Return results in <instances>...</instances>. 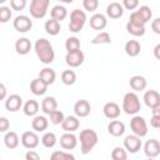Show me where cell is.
Segmentation results:
<instances>
[{
    "label": "cell",
    "instance_id": "cell-40",
    "mask_svg": "<svg viewBox=\"0 0 160 160\" xmlns=\"http://www.w3.org/2000/svg\"><path fill=\"white\" fill-rule=\"evenodd\" d=\"M49 118H50V122L54 124V125H61L62 121L65 120V115H64V112L60 111V110L52 111V112L49 115Z\"/></svg>",
    "mask_w": 160,
    "mask_h": 160
},
{
    "label": "cell",
    "instance_id": "cell-35",
    "mask_svg": "<svg viewBox=\"0 0 160 160\" xmlns=\"http://www.w3.org/2000/svg\"><path fill=\"white\" fill-rule=\"evenodd\" d=\"M126 30L130 35L132 36H142L145 34V26H141V25H136V24H132L130 21H128L126 24Z\"/></svg>",
    "mask_w": 160,
    "mask_h": 160
},
{
    "label": "cell",
    "instance_id": "cell-20",
    "mask_svg": "<svg viewBox=\"0 0 160 160\" xmlns=\"http://www.w3.org/2000/svg\"><path fill=\"white\" fill-rule=\"evenodd\" d=\"M144 102L148 108L152 109L160 104V94L156 90H148L144 94Z\"/></svg>",
    "mask_w": 160,
    "mask_h": 160
},
{
    "label": "cell",
    "instance_id": "cell-37",
    "mask_svg": "<svg viewBox=\"0 0 160 160\" xmlns=\"http://www.w3.org/2000/svg\"><path fill=\"white\" fill-rule=\"evenodd\" d=\"M61 81L65 85H74L76 81V74L74 70H64L61 72Z\"/></svg>",
    "mask_w": 160,
    "mask_h": 160
},
{
    "label": "cell",
    "instance_id": "cell-28",
    "mask_svg": "<svg viewBox=\"0 0 160 160\" xmlns=\"http://www.w3.org/2000/svg\"><path fill=\"white\" fill-rule=\"evenodd\" d=\"M39 78H40L46 85H51V84H54L55 80H56V72H55V70H52L51 68H44L42 70H40Z\"/></svg>",
    "mask_w": 160,
    "mask_h": 160
},
{
    "label": "cell",
    "instance_id": "cell-42",
    "mask_svg": "<svg viewBox=\"0 0 160 160\" xmlns=\"http://www.w3.org/2000/svg\"><path fill=\"white\" fill-rule=\"evenodd\" d=\"M82 6L88 11H95L98 9V6H99V1L98 0H84L82 1Z\"/></svg>",
    "mask_w": 160,
    "mask_h": 160
},
{
    "label": "cell",
    "instance_id": "cell-32",
    "mask_svg": "<svg viewBox=\"0 0 160 160\" xmlns=\"http://www.w3.org/2000/svg\"><path fill=\"white\" fill-rule=\"evenodd\" d=\"M50 15H51V19L54 20H58L59 22L61 20H64L66 16H68V10L65 6L62 5H55L51 10H50Z\"/></svg>",
    "mask_w": 160,
    "mask_h": 160
},
{
    "label": "cell",
    "instance_id": "cell-4",
    "mask_svg": "<svg viewBox=\"0 0 160 160\" xmlns=\"http://www.w3.org/2000/svg\"><path fill=\"white\" fill-rule=\"evenodd\" d=\"M151 16H152L151 9L148 5H142L138 10H135V11H132L130 14L129 21L132 22V24H136V25L145 26V24L151 20Z\"/></svg>",
    "mask_w": 160,
    "mask_h": 160
},
{
    "label": "cell",
    "instance_id": "cell-34",
    "mask_svg": "<svg viewBox=\"0 0 160 160\" xmlns=\"http://www.w3.org/2000/svg\"><path fill=\"white\" fill-rule=\"evenodd\" d=\"M65 49L68 52H74L80 50V40L76 36H69L65 41Z\"/></svg>",
    "mask_w": 160,
    "mask_h": 160
},
{
    "label": "cell",
    "instance_id": "cell-26",
    "mask_svg": "<svg viewBox=\"0 0 160 160\" xmlns=\"http://www.w3.org/2000/svg\"><path fill=\"white\" fill-rule=\"evenodd\" d=\"M130 88L134 90V91H142L145 90L146 85H148V81L144 76L141 75H134L130 78Z\"/></svg>",
    "mask_w": 160,
    "mask_h": 160
},
{
    "label": "cell",
    "instance_id": "cell-13",
    "mask_svg": "<svg viewBox=\"0 0 160 160\" xmlns=\"http://www.w3.org/2000/svg\"><path fill=\"white\" fill-rule=\"evenodd\" d=\"M91 111V106L88 100L80 99L74 104V112L78 118H86Z\"/></svg>",
    "mask_w": 160,
    "mask_h": 160
},
{
    "label": "cell",
    "instance_id": "cell-31",
    "mask_svg": "<svg viewBox=\"0 0 160 160\" xmlns=\"http://www.w3.org/2000/svg\"><path fill=\"white\" fill-rule=\"evenodd\" d=\"M22 110L26 116H36V114L39 111V102L34 99H30L24 104Z\"/></svg>",
    "mask_w": 160,
    "mask_h": 160
},
{
    "label": "cell",
    "instance_id": "cell-44",
    "mask_svg": "<svg viewBox=\"0 0 160 160\" xmlns=\"http://www.w3.org/2000/svg\"><path fill=\"white\" fill-rule=\"evenodd\" d=\"M121 4L124 6V9H128V10H135L139 6L138 0H124Z\"/></svg>",
    "mask_w": 160,
    "mask_h": 160
},
{
    "label": "cell",
    "instance_id": "cell-52",
    "mask_svg": "<svg viewBox=\"0 0 160 160\" xmlns=\"http://www.w3.org/2000/svg\"><path fill=\"white\" fill-rule=\"evenodd\" d=\"M145 160H155V159H152V158H148V159H145Z\"/></svg>",
    "mask_w": 160,
    "mask_h": 160
},
{
    "label": "cell",
    "instance_id": "cell-30",
    "mask_svg": "<svg viewBox=\"0 0 160 160\" xmlns=\"http://www.w3.org/2000/svg\"><path fill=\"white\" fill-rule=\"evenodd\" d=\"M44 28H45V31H46L49 35H51V36L58 35V34L60 32V30H61V25H60V22H59L58 20H54V19H49V20H46Z\"/></svg>",
    "mask_w": 160,
    "mask_h": 160
},
{
    "label": "cell",
    "instance_id": "cell-43",
    "mask_svg": "<svg viewBox=\"0 0 160 160\" xmlns=\"http://www.w3.org/2000/svg\"><path fill=\"white\" fill-rule=\"evenodd\" d=\"M10 6L12 10L20 11L26 6V0H11L10 1Z\"/></svg>",
    "mask_w": 160,
    "mask_h": 160
},
{
    "label": "cell",
    "instance_id": "cell-22",
    "mask_svg": "<svg viewBox=\"0 0 160 160\" xmlns=\"http://www.w3.org/2000/svg\"><path fill=\"white\" fill-rule=\"evenodd\" d=\"M48 86L49 85H46L40 78H36V79L31 80V82H30V90H31V92L34 95H38V96L44 95L48 91Z\"/></svg>",
    "mask_w": 160,
    "mask_h": 160
},
{
    "label": "cell",
    "instance_id": "cell-6",
    "mask_svg": "<svg viewBox=\"0 0 160 160\" xmlns=\"http://www.w3.org/2000/svg\"><path fill=\"white\" fill-rule=\"evenodd\" d=\"M49 5H50L49 0H32L29 8L30 15L35 19H42L48 12Z\"/></svg>",
    "mask_w": 160,
    "mask_h": 160
},
{
    "label": "cell",
    "instance_id": "cell-2",
    "mask_svg": "<svg viewBox=\"0 0 160 160\" xmlns=\"http://www.w3.org/2000/svg\"><path fill=\"white\" fill-rule=\"evenodd\" d=\"M79 140H80V145H81V154L86 155L89 154L94 148L95 145L98 144V134L95 130L92 129H84L80 131V135H79Z\"/></svg>",
    "mask_w": 160,
    "mask_h": 160
},
{
    "label": "cell",
    "instance_id": "cell-23",
    "mask_svg": "<svg viewBox=\"0 0 160 160\" xmlns=\"http://www.w3.org/2000/svg\"><path fill=\"white\" fill-rule=\"evenodd\" d=\"M41 110L44 114L50 115L52 111L58 110V101L54 96H46L41 101Z\"/></svg>",
    "mask_w": 160,
    "mask_h": 160
},
{
    "label": "cell",
    "instance_id": "cell-27",
    "mask_svg": "<svg viewBox=\"0 0 160 160\" xmlns=\"http://www.w3.org/2000/svg\"><path fill=\"white\" fill-rule=\"evenodd\" d=\"M20 141L21 140L19 139V135L15 131H8L4 135V144L8 149H16Z\"/></svg>",
    "mask_w": 160,
    "mask_h": 160
},
{
    "label": "cell",
    "instance_id": "cell-46",
    "mask_svg": "<svg viewBox=\"0 0 160 160\" xmlns=\"http://www.w3.org/2000/svg\"><path fill=\"white\" fill-rule=\"evenodd\" d=\"M25 160H40V155L34 150H28L25 154Z\"/></svg>",
    "mask_w": 160,
    "mask_h": 160
},
{
    "label": "cell",
    "instance_id": "cell-47",
    "mask_svg": "<svg viewBox=\"0 0 160 160\" xmlns=\"http://www.w3.org/2000/svg\"><path fill=\"white\" fill-rule=\"evenodd\" d=\"M151 30L155 34L160 35V18H156V19H154L151 21Z\"/></svg>",
    "mask_w": 160,
    "mask_h": 160
},
{
    "label": "cell",
    "instance_id": "cell-54",
    "mask_svg": "<svg viewBox=\"0 0 160 160\" xmlns=\"http://www.w3.org/2000/svg\"><path fill=\"white\" fill-rule=\"evenodd\" d=\"M128 160H129V159H128Z\"/></svg>",
    "mask_w": 160,
    "mask_h": 160
},
{
    "label": "cell",
    "instance_id": "cell-36",
    "mask_svg": "<svg viewBox=\"0 0 160 160\" xmlns=\"http://www.w3.org/2000/svg\"><path fill=\"white\" fill-rule=\"evenodd\" d=\"M91 44L98 45V44H111V36L108 31H100L92 40Z\"/></svg>",
    "mask_w": 160,
    "mask_h": 160
},
{
    "label": "cell",
    "instance_id": "cell-29",
    "mask_svg": "<svg viewBox=\"0 0 160 160\" xmlns=\"http://www.w3.org/2000/svg\"><path fill=\"white\" fill-rule=\"evenodd\" d=\"M141 50V45L138 40H129L125 44V52L130 56V58H135L140 54Z\"/></svg>",
    "mask_w": 160,
    "mask_h": 160
},
{
    "label": "cell",
    "instance_id": "cell-15",
    "mask_svg": "<svg viewBox=\"0 0 160 160\" xmlns=\"http://www.w3.org/2000/svg\"><path fill=\"white\" fill-rule=\"evenodd\" d=\"M144 152L148 158H156L160 155V142L156 139H150L144 145Z\"/></svg>",
    "mask_w": 160,
    "mask_h": 160
},
{
    "label": "cell",
    "instance_id": "cell-45",
    "mask_svg": "<svg viewBox=\"0 0 160 160\" xmlns=\"http://www.w3.org/2000/svg\"><path fill=\"white\" fill-rule=\"evenodd\" d=\"M9 126H10L9 120H8L5 116H1V118H0V131H1V132H8Z\"/></svg>",
    "mask_w": 160,
    "mask_h": 160
},
{
    "label": "cell",
    "instance_id": "cell-38",
    "mask_svg": "<svg viewBox=\"0 0 160 160\" xmlns=\"http://www.w3.org/2000/svg\"><path fill=\"white\" fill-rule=\"evenodd\" d=\"M50 160H75V156L70 152H66V151L55 150L50 155Z\"/></svg>",
    "mask_w": 160,
    "mask_h": 160
},
{
    "label": "cell",
    "instance_id": "cell-10",
    "mask_svg": "<svg viewBox=\"0 0 160 160\" xmlns=\"http://www.w3.org/2000/svg\"><path fill=\"white\" fill-rule=\"evenodd\" d=\"M124 148L128 152H131V154H135L140 150L141 148V140L139 136L131 134V135H128L125 136L124 139Z\"/></svg>",
    "mask_w": 160,
    "mask_h": 160
},
{
    "label": "cell",
    "instance_id": "cell-7",
    "mask_svg": "<svg viewBox=\"0 0 160 160\" xmlns=\"http://www.w3.org/2000/svg\"><path fill=\"white\" fill-rule=\"evenodd\" d=\"M130 128L132 130V134L139 136V138H144L148 134L146 120L140 115H134L132 116V119L130 120Z\"/></svg>",
    "mask_w": 160,
    "mask_h": 160
},
{
    "label": "cell",
    "instance_id": "cell-17",
    "mask_svg": "<svg viewBox=\"0 0 160 160\" xmlns=\"http://www.w3.org/2000/svg\"><path fill=\"white\" fill-rule=\"evenodd\" d=\"M108 25L106 16L101 12H96L90 18V28L94 30H104Z\"/></svg>",
    "mask_w": 160,
    "mask_h": 160
},
{
    "label": "cell",
    "instance_id": "cell-48",
    "mask_svg": "<svg viewBox=\"0 0 160 160\" xmlns=\"http://www.w3.org/2000/svg\"><path fill=\"white\" fill-rule=\"evenodd\" d=\"M150 125L155 129H160V116L152 115L151 119H150Z\"/></svg>",
    "mask_w": 160,
    "mask_h": 160
},
{
    "label": "cell",
    "instance_id": "cell-49",
    "mask_svg": "<svg viewBox=\"0 0 160 160\" xmlns=\"http://www.w3.org/2000/svg\"><path fill=\"white\" fill-rule=\"evenodd\" d=\"M0 99L1 100H5L6 99V86L5 84H0Z\"/></svg>",
    "mask_w": 160,
    "mask_h": 160
},
{
    "label": "cell",
    "instance_id": "cell-24",
    "mask_svg": "<svg viewBox=\"0 0 160 160\" xmlns=\"http://www.w3.org/2000/svg\"><path fill=\"white\" fill-rule=\"evenodd\" d=\"M31 126H32L34 131H36V132L45 131L48 129V126H49V120L44 115H36L31 120Z\"/></svg>",
    "mask_w": 160,
    "mask_h": 160
},
{
    "label": "cell",
    "instance_id": "cell-9",
    "mask_svg": "<svg viewBox=\"0 0 160 160\" xmlns=\"http://www.w3.org/2000/svg\"><path fill=\"white\" fill-rule=\"evenodd\" d=\"M20 140H21L22 146L25 149H29V150L35 149L39 145V141H40V139H39V136H38V134L35 131H25V132H22Z\"/></svg>",
    "mask_w": 160,
    "mask_h": 160
},
{
    "label": "cell",
    "instance_id": "cell-1",
    "mask_svg": "<svg viewBox=\"0 0 160 160\" xmlns=\"http://www.w3.org/2000/svg\"><path fill=\"white\" fill-rule=\"evenodd\" d=\"M35 52L39 58V60L42 64H51L55 59V51L52 49V45L50 44L49 40H46L45 38H40L35 41L34 45Z\"/></svg>",
    "mask_w": 160,
    "mask_h": 160
},
{
    "label": "cell",
    "instance_id": "cell-50",
    "mask_svg": "<svg viewBox=\"0 0 160 160\" xmlns=\"http://www.w3.org/2000/svg\"><path fill=\"white\" fill-rule=\"evenodd\" d=\"M154 56H155L158 60H160V42L156 44L155 48H154Z\"/></svg>",
    "mask_w": 160,
    "mask_h": 160
},
{
    "label": "cell",
    "instance_id": "cell-53",
    "mask_svg": "<svg viewBox=\"0 0 160 160\" xmlns=\"http://www.w3.org/2000/svg\"><path fill=\"white\" fill-rule=\"evenodd\" d=\"M159 131H160V129H159Z\"/></svg>",
    "mask_w": 160,
    "mask_h": 160
},
{
    "label": "cell",
    "instance_id": "cell-12",
    "mask_svg": "<svg viewBox=\"0 0 160 160\" xmlns=\"http://www.w3.org/2000/svg\"><path fill=\"white\" fill-rule=\"evenodd\" d=\"M21 106H22V98L18 94H11L5 100V108L8 111L15 112V111L20 110Z\"/></svg>",
    "mask_w": 160,
    "mask_h": 160
},
{
    "label": "cell",
    "instance_id": "cell-16",
    "mask_svg": "<svg viewBox=\"0 0 160 160\" xmlns=\"http://www.w3.org/2000/svg\"><path fill=\"white\" fill-rule=\"evenodd\" d=\"M78 145V138L74 132H65L60 136V146L65 150H72Z\"/></svg>",
    "mask_w": 160,
    "mask_h": 160
},
{
    "label": "cell",
    "instance_id": "cell-18",
    "mask_svg": "<svg viewBox=\"0 0 160 160\" xmlns=\"http://www.w3.org/2000/svg\"><path fill=\"white\" fill-rule=\"evenodd\" d=\"M79 126H80V121L78 116H74V115L65 116V120L61 124V128L65 132H74L79 129Z\"/></svg>",
    "mask_w": 160,
    "mask_h": 160
},
{
    "label": "cell",
    "instance_id": "cell-51",
    "mask_svg": "<svg viewBox=\"0 0 160 160\" xmlns=\"http://www.w3.org/2000/svg\"><path fill=\"white\" fill-rule=\"evenodd\" d=\"M151 112H152V115L160 116V104H159V105H156L155 108H152V109H151Z\"/></svg>",
    "mask_w": 160,
    "mask_h": 160
},
{
    "label": "cell",
    "instance_id": "cell-11",
    "mask_svg": "<svg viewBox=\"0 0 160 160\" xmlns=\"http://www.w3.org/2000/svg\"><path fill=\"white\" fill-rule=\"evenodd\" d=\"M85 60V55L81 50L74 51V52H66L65 55V62L70 68H79Z\"/></svg>",
    "mask_w": 160,
    "mask_h": 160
},
{
    "label": "cell",
    "instance_id": "cell-39",
    "mask_svg": "<svg viewBox=\"0 0 160 160\" xmlns=\"http://www.w3.org/2000/svg\"><path fill=\"white\" fill-rule=\"evenodd\" d=\"M111 159L112 160H128V151L125 148L116 146L111 151Z\"/></svg>",
    "mask_w": 160,
    "mask_h": 160
},
{
    "label": "cell",
    "instance_id": "cell-5",
    "mask_svg": "<svg viewBox=\"0 0 160 160\" xmlns=\"http://www.w3.org/2000/svg\"><path fill=\"white\" fill-rule=\"evenodd\" d=\"M86 22V14L80 9H74L70 12V22H69V30L71 32H79L82 30L84 25Z\"/></svg>",
    "mask_w": 160,
    "mask_h": 160
},
{
    "label": "cell",
    "instance_id": "cell-14",
    "mask_svg": "<svg viewBox=\"0 0 160 160\" xmlns=\"http://www.w3.org/2000/svg\"><path fill=\"white\" fill-rule=\"evenodd\" d=\"M102 112H104L105 118H108V119H110V120H116V119L120 116L121 110H120V106H119L116 102L109 101V102H106V104L104 105Z\"/></svg>",
    "mask_w": 160,
    "mask_h": 160
},
{
    "label": "cell",
    "instance_id": "cell-41",
    "mask_svg": "<svg viewBox=\"0 0 160 160\" xmlns=\"http://www.w3.org/2000/svg\"><path fill=\"white\" fill-rule=\"evenodd\" d=\"M11 10L8 6H0V22H8L11 19Z\"/></svg>",
    "mask_w": 160,
    "mask_h": 160
},
{
    "label": "cell",
    "instance_id": "cell-25",
    "mask_svg": "<svg viewBox=\"0 0 160 160\" xmlns=\"http://www.w3.org/2000/svg\"><path fill=\"white\" fill-rule=\"evenodd\" d=\"M15 50L20 55H26L31 50V41L28 38H20L15 41Z\"/></svg>",
    "mask_w": 160,
    "mask_h": 160
},
{
    "label": "cell",
    "instance_id": "cell-3",
    "mask_svg": "<svg viewBox=\"0 0 160 160\" xmlns=\"http://www.w3.org/2000/svg\"><path fill=\"white\" fill-rule=\"evenodd\" d=\"M141 109L140 99L134 91H129L122 98V110L128 115H136Z\"/></svg>",
    "mask_w": 160,
    "mask_h": 160
},
{
    "label": "cell",
    "instance_id": "cell-21",
    "mask_svg": "<svg viewBox=\"0 0 160 160\" xmlns=\"http://www.w3.org/2000/svg\"><path fill=\"white\" fill-rule=\"evenodd\" d=\"M108 131L110 135L119 138V136L124 135V132H125V124L120 120H112L108 125Z\"/></svg>",
    "mask_w": 160,
    "mask_h": 160
},
{
    "label": "cell",
    "instance_id": "cell-8",
    "mask_svg": "<svg viewBox=\"0 0 160 160\" xmlns=\"http://www.w3.org/2000/svg\"><path fill=\"white\" fill-rule=\"evenodd\" d=\"M12 26L19 32H28L32 28V20L26 15H19L14 19Z\"/></svg>",
    "mask_w": 160,
    "mask_h": 160
},
{
    "label": "cell",
    "instance_id": "cell-19",
    "mask_svg": "<svg viewBox=\"0 0 160 160\" xmlns=\"http://www.w3.org/2000/svg\"><path fill=\"white\" fill-rule=\"evenodd\" d=\"M106 14L110 19H119L124 14V6L122 4L118 1H112L106 6Z\"/></svg>",
    "mask_w": 160,
    "mask_h": 160
},
{
    "label": "cell",
    "instance_id": "cell-33",
    "mask_svg": "<svg viewBox=\"0 0 160 160\" xmlns=\"http://www.w3.org/2000/svg\"><path fill=\"white\" fill-rule=\"evenodd\" d=\"M56 142H58V139H56V135H55L52 131L45 132V134L42 135V138H41V144H42L45 148H48V149L54 148V146L56 145Z\"/></svg>",
    "mask_w": 160,
    "mask_h": 160
}]
</instances>
